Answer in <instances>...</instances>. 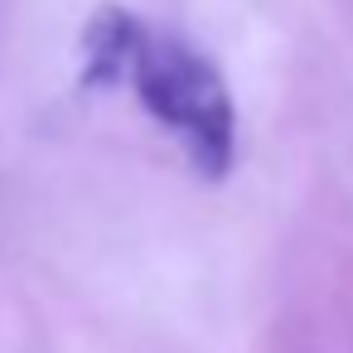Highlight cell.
Returning <instances> with one entry per match:
<instances>
[{
	"label": "cell",
	"instance_id": "obj_1",
	"mask_svg": "<svg viewBox=\"0 0 353 353\" xmlns=\"http://www.w3.org/2000/svg\"><path fill=\"white\" fill-rule=\"evenodd\" d=\"M121 83H131L141 107L170 136H179L189 165L203 179H223L232 170L237 112H232V92H228L223 73L213 68V59H203L170 30L141 25Z\"/></svg>",
	"mask_w": 353,
	"mask_h": 353
},
{
	"label": "cell",
	"instance_id": "obj_2",
	"mask_svg": "<svg viewBox=\"0 0 353 353\" xmlns=\"http://www.w3.org/2000/svg\"><path fill=\"white\" fill-rule=\"evenodd\" d=\"M136 34H141V20L131 10H117V6L97 10L83 30V83H92V88L121 83Z\"/></svg>",
	"mask_w": 353,
	"mask_h": 353
}]
</instances>
